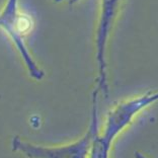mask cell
Segmentation results:
<instances>
[{
	"label": "cell",
	"mask_w": 158,
	"mask_h": 158,
	"mask_svg": "<svg viewBox=\"0 0 158 158\" xmlns=\"http://www.w3.org/2000/svg\"><path fill=\"white\" fill-rule=\"evenodd\" d=\"M122 0H102V10L96 31V61L98 65V90L106 96L109 94L106 77V48Z\"/></svg>",
	"instance_id": "obj_4"
},
{
	"label": "cell",
	"mask_w": 158,
	"mask_h": 158,
	"mask_svg": "<svg viewBox=\"0 0 158 158\" xmlns=\"http://www.w3.org/2000/svg\"><path fill=\"white\" fill-rule=\"evenodd\" d=\"M98 89L93 93L91 121L83 137L70 144L57 147L35 145L23 141L19 137H13L12 150L23 153L28 158H89L93 140L98 133Z\"/></svg>",
	"instance_id": "obj_2"
},
{
	"label": "cell",
	"mask_w": 158,
	"mask_h": 158,
	"mask_svg": "<svg viewBox=\"0 0 158 158\" xmlns=\"http://www.w3.org/2000/svg\"><path fill=\"white\" fill-rule=\"evenodd\" d=\"M135 157L136 158H148V157H146L145 155H143V154L140 153V152H135Z\"/></svg>",
	"instance_id": "obj_5"
},
{
	"label": "cell",
	"mask_w": 158,
	"mask_h": 158,
	"mask_svg": "<svg viewBox=\"0 0 158 158\" xmlns=\"http://www.w3.org/2000/svg\"><path fill=\"white\" fill-rule=\"evenodd\" d=\"M158 102V91H149L142 95L118 102L107 113L102 132L93 140L89 158H110L113 142L143 110Z\"/></svg>",
	"instance_id": "obj_1"
},
{
	"label": "cell",
	"mask_w": 158,
	"mask_h": 158,
	"mask_svg": "<svg viewBox=\"0 0 158 158\" xmlns=\"http://www.w3.org/2000/svg\"><path fill=\"white\" fill-rule=\"evenodd\" d=\"M55 2H61L62 0H54ZM78 1V0H69V3L70 4H74V3H76Z\"/></svg>",
	"instance_id": "obj_6"
},
{
	"label": "cell",
	"mask_w": 158,
	"mask_h": 158,
	"mask_svg": "<svg viewBox=\"0 0 158 158\" xmlns=\"http://www.w3.org/2000/svg\"><path fill=\"white\" fill-rule=\"evenodd\" d=\"M0 27L11 38L14 46L19 52L23 61L26 64L28 74L35 80H42L45 73L39 68L27 50L24 42V35L30 30L31 23L20 15L17 10V0H8L3 12L0 14Z\"/></svg>",
	"instance_id": "obj_3"
}]
</instances>
